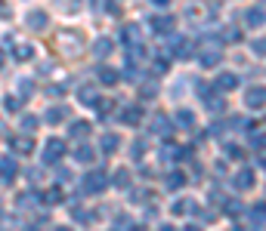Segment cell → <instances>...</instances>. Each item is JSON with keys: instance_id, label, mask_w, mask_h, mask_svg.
I'll list each match as a JSON object with an SVG mask.
<instances>
[{"instance_id": "cell-1", "label": "cell", "mask_w": 266, "mask_h": 231, "mask_svg": "<svg viewBox=\"0 0 266 231\" xmlns=\"http://www.w3.org/2000/svg\"><path fill=\"white\" fill-rule=\"evenodd\" d=\"M248 105L251 108H263L266 105V87H254V89H248Z\"/></svg>"}, {"instance_id": "cell-2", "label": "cell", "mask_w": 266, "mask_h": 231, "mask_svg": "<svg viewBox=\"0 0 266 231\" xmlns=\"http://www.w3.org/2000/svg\"><path fill=\"white\" fill-rule=\"evenodd\" d=\"M62 151H65V145L59 142V139H53V142H47V151H43V160H47V164H53L56 157H62Z\"/></svg>"}, {"instance_id": "cell-3", "label": "cell", "mask_w": 266, "mask_h": 231, "mask_svg": "<svg viewBox=\"0 0 266 231\" xmlns=\"http://www.w3.org/2000/svg\"><path fill=\"white\" fill-rule=\"evenodd\" d=\"M47 13H40V9H38V13H28V28L31 31H43V28H47Z\"/></svg>"}, {"instance_id": "cell-4", "label": "cell", "mask_w": 266, "mask_h": 231, "mask_svg": "<svg viewBox=\"0 0 266 231\" xmlns=\"http://www.w3.org/2000/svg\"><path fill=\"white\" fill-rule=\"evenodd\" d=\"M106 185H109V179L102 176V173H90L87 176V191H102Z\"/></svg>"}, {"instance_id": "cell-5", "label": "cell", "mask_w": 266, "mask_h": 231, "mask_svg": "<svg viewBox=\"0 0 266 231\" xmlns=\"http://www.w3.org/2000/svg\"><path fill=\"white\" fill-rule=\"evenodd\" d=\"M13 148L19 154H28V151H34V139L31 136H16L13 139Z\"/></svg>"}, {"instance_id": "cell-6", "label": "cell", "mask_w": 266, "mask_h": 231, "mask_svg": "<svg viewBox=\"0 0 266 231\" xmlns=\"http://www.w3.org/2000/svg\"><path fill=\"white\" fill-rule=\"evenodd\" d=\"M251 185H254V173H251V170H241L238 176H235V188H238V191H248Z\"/></svg>"}, {"instance_id": "cell-7", "label": "cell", "mask_w": 266, "mask_h": 231, "mask_svg": "<svg viewBox=\"0 0 266 231\" xmlns=\"http://www.w3.org/2000/svg\"><path fill=\"white\" fill-rule=\"evenodd\" d=\"M0 176H3V179H13V176H16V160H13V157H3V160H0Z\"/></svg>"}, {"instance_id": "cell-8", "label": "cell", "mask_w": 266, "mask_h": 231, "mask_svg": "<svg viewBox=\"0 0 266 231\" xmlns=\"http://www.w3.org/2000/svg\"><path fill=\"white\" fill-rule=\"evenodd\" d=\"M152 28H155V31H161V34H167V31L173 28V19H170V16H161V19L155 16V19H152Z\"/></svg>"}, {"instance_id": "cell-9", "label": "cell", "mask_w": 266, "mask_h": 231, "mask_svg": "<svg viewBox=\"0 0 266 231\" xmlns=\"http://www.w3.org/2000/svg\"><path fill=\"white\" fill-rule=\"evenodd\" d=\"M140 117H143V114H140V108H124V111H121V120H124L127 126L140 123Z\"/></svg>"}, {"instance_id": "cell-10", "label": "cell", "mask_w": 266, "mask_h": 231, "mask_svg": "<svg viewBox=\"0 0 266 231\" xmlns=\"http://www.w3.org/2000/svg\"><path fill=\"white\" fill-rule=\"evenodd\" d=\"M217 87H220V89H235V87H238V77H235V74H220V77H217Z\"/></svg>"}, {"instance_id": "cell-11", "label": "cell", "mask_w": 266, "mask_h": 231, "mask_svg": "<svg viewBox=\"0 0 266 231\" xmlns=\"http://www.w3.org/2000/svg\"><path fill=\"white\" fill-rule=\"evenodd\" d=\"M118 145H121V139H118V136H102V151H106V154L118 151Z\"/></svg>"}, {"instance_id": "cell-12", "label": "cell", "mask_w": 266, "mask_h": 231, "mask_svg": "<svg viewBox=\"0 0 266 231\" xmlns=\"http://www.w3.org/2000/svg\"><path fill=\"white\" fill-rule=\"evenodd\" d=\"M204 105L211 108V111H220V108H223V99L214 96V92H204Z\"/></svg>"}, {"instance_id": "cell-13", "label": "cell", "mask_w": 266, "mask_h": 231, "mask_svg": "<svg viewBox=\"0 0 266 231\" xmlns=\"http://www.w3.org/2000/svg\"><path fill=\"white\" fill-rule=\"evenodd\" d=\"M65 117H68L65 108H50V111H47V120H50V123H59V120H65Z\"/></svg>"}, {"instance_id": "cell-14", "label": "cell", "mask_w": 266, "mask_h": 231, "mask_svg": "<svg viewBox=\"0 0 266 231\" xmlns=\"http://www.w3.org/2000/svg\"><path fill=\"white\" fill-rule=\"evenodd\" d=\"M75 157L80 160V164H90V160H93V151H90V148H87V145H80V148H77V151H75Z\"/></svg>"}, {"instance_id": "cell-15", "label": "cell", "mask_w": 266, "mask_h": 231, "mask_svg": "<svg viewBox=\"0 0 266 231\" xmlns=\"http://www.w3.org/2000/svg\"><path fill=\"white\" fill-rule=\"evenodd\" d=\"M99 80H102V84H114V80H118V71H112V68H102V71H99Z\"/></svg>"}, {"instance_id": "cell-16", "label": "cell", "mask_w": 266, "mask_h": 231, "mask_svg": "<svg viewBox=\"0 0 266 231\" xmlns=\"http://www.w3.org/2000/svg\"><path fill=\"white\" fill-rule=\"evenodd\" d=\"M155 133H161V136H167L170 133V126H167V117H155V126H152Z\"/></svg>"}, {"instance_id": "cell-17", "label": "cell", "mask_w": 266, "mask_h": 231, "mask_svg": "<svg viewBox=\"0 0 266 231\" xmlns=\"http://www.w3.org/2000/svg\"><path fill=\"white\" fill-rule=\"evenodd\" d=\"M189 210H192V203H189V201H177V203H173V213H177V216L189 213Z\"/></svg>"}, {"instance_id": "cell-18", "label": "cell", "mask_w": 266, "mask_h": 231, "mask_svg": "<svg viewBox=\"0 0 266 231\" xmlns=\"http://www.w3.org/2000/svg\"><path fill=\"white\" fill-rule=\"evenodd\" d=\"M112 53V40H96V56H106Z\"/></svg>"}, {"instance_id": "cell-19", "label": "cell", "mask_w": 266, "mask_h": 231, "mask_svg": "<svg viewBox=\"0 0 266 231\" xmlns=\"http://www.w3.org/2000/svg\"><path fill=\"white\" fill-rule=\"evenodd\" d=\"M177 120H180V126H192L195 117H192V111H180V114H177Z\"/></svg>"}, {"instance_id": "cell-20", "label": "cell", "mask_w": 266, "mask_h": 231, "mask_svg": "<svg viewBox=\"0 0 266 231\" xmlns=\"http://www.w3.org/2000/svg\"><path fill=\"white\" fill-rule=\"evenodd\" d=\"M248 22H251V25H260V22H263V9H251V13H248Z\"/></svg>"}, {"instance_id": "cell-21", "label": "cell", "mask_w": 266, "mask_h": 231, "mask_svg": "<svg viewBox=\"0 0 266 231\" xmlns=\"http://www.w3.org/2000/svg\"><path fill=\"white\" fill-rule=\"evenodd\" d=\"M3 105H6V111H19V108H22V99H16V96H9V99L3 102Z\"/></svg>"}, {"instance_id": "cell-22", "label": "cell", "mask_w": 266, "mask_h": 231, "mask_svg": "<svg viewBox=\"0 0 266 231\" xmlns=\"http://www.w3.org/2000/svg\"><path fill=\"white\" fill-rule=\"evenodd\" d=\"M43 201H47V203H59V201H62V191L53 188V191H47V198H43Z\"/></svg>"}, {"instance_id": "cell-23", "label": "cell", "mask_w": 266, "mask_h": 231, "mask_svg": "<svg viewBox=\"0 0 266 231\" xmlns=\"http://www.w3.org/2000/svg\"><path fill=\"white\" fill-rule=\"evenodd\" d=\"M220 62V53H204L201 56V65H217Z\"/></svg>"}, {"instance_id": "cell-24", "label": "cell", "mask_w": 266, "mask_h": 231, "mask_svg": "<svg viewBox=\"0 0 266 231\" xmlns=\"http://www.w3.org/2000/svg\"><path fill=\"white\" fill-rule=\"evenodd\" d=\"M90 133V123H75L72 126V136H87Z\"/></svg>"}, {"instance_id": "cell-25", "label": "cell", "mask_w": 266, "mask_h": 231, "mask_svg": "<svg viewBox=\"0 0 266 231\" xmlns=\"http://www.w3.org/2000/svg\"><path fill=\"white\" fill-rule=\"evenodd\" d=\"M22 130H25V133L38 130V117H25V120H22Z\"/></svg>"}, {"instance_id": "cell-26", "label": "cell", "mask_w": 266, "mask_h": 231, "mask_svg": "<svg viewBox=\"0 0 266 231\" xmlns=\"http://www.w3.org/2000/svg\"><path fill=\"white\" fill-rule=\"evenodd\" d=\"M16 59H22V62L31 59V46H19V50H16Z\"/></svg>"}, {"instance_id": "cell-27", "label": "cell", "mask_w": 266, "mask_h": 231, "mask_svg": "<svg viewBox=\"0 0 266 231\" xmlns=\"http://www.w3.org/2000/svg\"><path fill=\"white\" fill-rule=\"evenodd\" d=\"M254 53H257V56H266V40H257V43H254Z\"/></svg>"}, {"instance_id": "cell-28", "label": "cell", "mask_w": 266, "mask_h": 231, "mask_svg": "<svg viewBox=\"0 0 266 231\" xmlns=\"http://www.w3.org/2000/svg\"><path fill=\"white\" fill-rule=\"evenodd\" d=\"M114 182H118V185H127V170H118V176H114Z\"/></svg>"}, {"instance_id": "cell-29", "label": "cell", "mask_w": 266, "mask_h": 231, "mask_svg": "<svg viewBox=\"0 0 266 231\" xmlns=\"http://www.w3.org/2000/svg\"><path fill=\"white\" fill-rule=\"evenodd\" d=\"M226 154H229V157H235V160L241 157V151H238V148H235V145H229V148H226Z\"/></svg>"}, {"instance_id": "cell-30", "label": "cell", "mask_w": 266, "mask_h": 231, "mask_svg": "<svg viewBox=\"0 0 266 231\" xmlns=\"http://www.w3.org/2000/svg\"><path fill=\"white\" fill-rule=\"evenodd\" d=\"M152 3H155V6H161V9H164V6L170 3V0H152Z\"/></svg>"}, {"instance_id": "cell-31", "label": "cell", "mask_w": 266, "mask_h": 231, "mask_svg": "<svg viewBox=\"0 0 266 231\" xmlns=\"http://www.w3.org/2000/svg\"><path fill=\"white\" fill-rule=\"evenodd\" d=\"M161 231H173V228H170V225H164V228H161Z\"/></svg>"}, {"instance_id": "cell-32", "label": "cell", "mask_w": 266, "mask_h": 231, "mask_svg": "<svg viewBox=\"0 0 266 231\" xmlns=\"http://www.w3.org/2000/svg\"><path fill=\"white\" fill-rule=\"evenodd\" d=\"M59 231H68V228H59Z\"/></svg>"}]
</instances>
